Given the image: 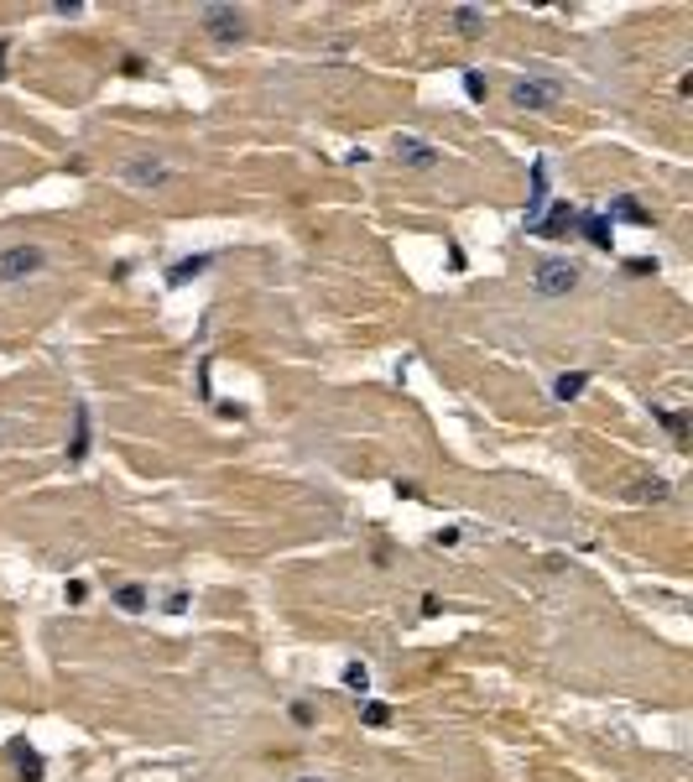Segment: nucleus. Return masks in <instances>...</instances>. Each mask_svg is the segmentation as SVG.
<instances>
[{
    "mask_svg": "<svg viewBox=\"0 0 693 782\" xmlns=\"http://www.w3.org/2000/svg\"><path fill=\"white\" fill-rule=\"evenodd\" d=\"M209 267H214V256H209V251H203V256H183V261H172V267H167V282H172V287H183V282H193V276H203Z\"/></svg>",
    "mask_w": 693,
    "mask_h": 782,
    "instance_id": "ddd939ff",
    "label": "nucleus"
},
{
    "mask_svg": "<svg viewBox=\"0 0 693 782\" xmlns=\"http://www.w3.org/2000/svg\"><path fill=\"white\" fill-rule=\"evenodd\" d=\"M652 418H657V423H662L667 433H673L678 443L689 438V418H683V412H673V407H652Z\"/></svg>",
    "mask_w": 693,
    "mask_h": 782,
    "instance_id": "6ab92c4d",
    "label": "nucleus"
},
{
    "mask_svg": "<svg viewBox=\"0 0 693 782\" xmlns=\"http://www.w3.org/2000/svg\"><path fill=\"white\" fill-rule=\"evenodd\" d=\"M433 543H438V547H454V543H459V527H443V532H438Z\"/></svg>",
    "mask_w": 693,
    "mask_h": 782,
    "instance_id": "c85d7f7f",
    "label": "nucleus"
},
{
    "mask_svg": "<svg viewBox=\"0 0 693 782\" xmlns=\"http://www.w3.org/2000/svg\"><path fill=\"white\" fill-rule=\"evenodd\" d=\"M574 287H578V267L569 256H547V261L532 267V292L538 298H569Z\"/></svg>",
    "mask_w": 693,
    "mask_h": 782,
    "instance_id": "f03ea898",
    "label": "nucleus"
},
{
    "mask_svg": "<svg viewBox=\"0 0 693 782\" xmlns=\"http://www.w3.org/2000/svg\"><path fill=\"white\" fill-rule=\"evenodd\" d=\"M183 610H188V594H183V589H178V594H167V616H183Z\"/></svg>",
    "mask_w": 693,
    "mask_h": 782,
    "instance_id": "a878e982",
    "label": "nucleus"
},
{
    "mask_svg": "<svg viewBox=\"0 0 693 782\" xmlns=\"http://www.w3.org/2000/svg\"><path fill=\"white\" fill-rule=\"evenodd\" d=\"M84 594H89V585H84V579H74V585H68V605H84Z\"/></svg>",
    "mask_w": 693,
    "mask_h": 782,
    "instance_id": "bb28decb",
    "label": "nucleus"
},
{
    "mask_svg": "<svg viewBox=\"0 0 693 782\" xmlns=\"http://www.w3.org/2000/svg\"><path fill=\"white\" fill-rule=\"evenodd\" d=\"M298 782H318V778H298Z\"/></svg>",
    "mask_w": 693,
    "mask_h": 782,
    "instance_id": "7c9ffc66",
    "label": "nucleus"
},
{
    "mask_svg": "<svg viewBox=\"0 0 693 782\" xmlns=\"http://www.w3.org/2000/svg\"><path fill=\"white\" fill-rule=\"evenodd\" d=\"M391 491H396V496H402V501H418V496H423V491H418V480H396V485H391Z\"/></svg>",
    "mask_w": 693,
    "mask_h": 782,
    "instance_id": "b1692460",
    "label": "nucleus"
},
{
    "mask_svg": "<svg viewBox=\"0 0 693 782\" xmlns=\"http://www.w3.org/2000/svg\"><path fill=\"white\" fill-rule=\"evenodd\" d=\"M578 209L569 203V198H547V209H542L538 219L527 225V235H542V240H563V235L574 230Z\"/></svg>",
    "mask_w": 693,
    "mask_h": 782,
    "instance_id": "20e7f679",
    "label": "nucleus"
},
{
    "mask_svg": "<svg viewBox=\"0 0 693 782\" xmlns=\"http://www.w3.org/2000/svg\"><path fill=\"white\" fill-rule=\"evenodd\" d=\"M449 21H454L459 37H480V32H485V11H480V5H454Z\"/></svg>",
    "mask_w": 693,
    "mask_h": 782,
    "instance_id": "4468645a",
    "label": "nucleus"
},
{
    "mask_svg": "<svg viewBox=\"0 0 693 782\" xmlns=\"http://www.w3.org/2000/svg\"><path fill=\"white\" fill-rule=\"evenodd\" d=\"M589 371H563V376H553V402H578L584 391H589Z\"/></svg>",
    "mask_w": 693,
    "mask_h": 782,
    "instance_id": "f8f14e48",
    "label": "nucleus"
},
{
    "mask_svg": "<svg viewBox=\"0 0 693 782\" xmlns=\"http://www.w3.org/2000/svg\"><path fill=\"white\" fill-rule=\"evenodd\" d=\"M391 152H396V162H402V167H412V172H423V167H433V162L443 156L433 141H423V136H396V141H391Z\"/></svg>",
    "mask_w": 693,
    "mask_h": 782,
    "instance_id": "0eeeda50",
    "label": "nucleus"
},
{
    "mask_svg": "<svg viewBox=\"0 0 693 782\" xmlns=\"http://www.w3.org/2000/svg\"><path fill=\"white\" fill-rule=\"evenodd\" d=\"M600 214H605L610 225H641V230L652 225V209H647V203H641L636 194H620V198H610V203H605Z\"/></svg>",
    "mask_w": 693,
    "mask_h": 782,
    "instance_id": "1a4fd4ad",
    "label": "nucleus"
},
{
    "mask_svg": "<svg viewBox=\"0 0 693 782\" xmlns=\"http://www.w3.org/2000/svg\"><path fill=\"white\" fill-rule=\"evenodd\" d=\"M547 198H553L547 194V156H538V162H532V178H527V214H522V230L547 209Z\"/></svg>",
    "mask_w": 693,
    "mask_h": 782,
    "instance_id": "9d476101",
    "label": "nucleus"
},
{
    "mask_svg": "<svg viewBox=\"0 0 693 782\" xmlns=\"http://www.w3.org/2000/svg\"><path fill=\"white\" fill-rule=\"evenodd\" d=\"M339 683H345V689H354V694H365V689H370V667H365V663H345Z\"/></svg>",
    "mask_w": 693,
    "mask_h": 782,
    "instance_id": "412c9836",
    "label": "nucleus"
},
{
    "mask_svg": "<svg viewBox=\"0 0 693 782\" xmlns=\"http://www.w3.org/2000/svg\"><path fill=\"white\" fill-rule=\"evenodd\" d=\"M625 272H631V276H657V261H652V256H631V261H625Z\"/></svg>",
    "mask_w": 693,
    "mask_h": 782,
    "instance_id": "5701e85b",
    "label": "nucleus"
},
{
    "mask_svg": "<svg viewBox=\"0 0 693 782\" xmlns=\"http://www.w3.org/2000/svg\"><path fill=\"white\" fill-rule=\"evenodd\" d=\"M287 720H292V725H303V730H308L313 720H318V709H313V699H292V704H287Z\"/></svg>",
    "mask_w": 693,
    "mask_h": 782,
    "instance_id": "4be33fe9",
    "label": "nucleus"
},
{
    "mask_svg": "<svg viewBox=\"0 0 693 782\" xmlns=\"http://www.w3.org/2000/svg\"><path fill=\"white\" fill-rule=\"evenodd\" d=\"M120 74H125V78H141V74H147V63H141V58H120Z\"/></svg>",
    "mask_w": 693,
    "mask_h": 782,
    "instance_id": "393cba45",
    "label": "nucleus"
},
{
    "mask_svg": "<svg viewBox=\"0 0 693 782\" xmlns=\"http://www.w3.org/2000/svg\"><path fill=\"white\" fill-rule=\"evenodd\" d=\"M391 720H396V709H391V704H381V699L360 704V725H365V730H386Z\"/></svg>",
    "mask_w": 693,
    "mask_h": 782,
    "instance_id": "dca6fc26",
    "label": "nucleus"
},
{
    "mask_svg": "<svg viewBox=\"0 0 693 782\" xmlns=\"http://www.w3.org/2000/svg\"><path fill=\"white\" fill-rule=\"evenodd\" d=\"M52 11H58V16H78L84 5H78V0H52Z\"/></svg>",
    "mask_w": 693,
    "mask_h": 782,
    "instance_id": "cd10ccee",
    "label": "nucleus"
},
{
    "mask_svg": "<svg viewBox=\"0 0 693 782\" xmlns=\"http://www.w3.org/2000/svg\"><path fill=\"white\" fill-rule=\"evenodd\" d=\"M5 52H11V42H0V78H5Z\"/></svg>",
    "mask_w": 693,
    "mask_h": 782,
    "instance_id": "c756f323",
    "label": "nucleus"
},
{
    "mask_svg": "<svg viewBox=\"0 0 693 782\" xmlns=\"http://www.w3.org/2000/svg\"><path fill=\"white\" fill-rule=\"evenodd\" d=\"M574 230L594 245V251H616V225L600 214V209H578V219H574Z\"/></svg>",
    "mask_w": 693,
    "mask_h": 782,
    "instance_id": "6e6552de",
    "label": "nucleus"
},
{
    "mask_svg": "<svg viewBox=\"0 0 693 782\" xmlns=\"http://www.w3.org/2000/svg\"><path fill=\"white\" fill-rule=\"evenodd\" d=\"M506 100H511V110H522V116H542V110H558V105H563V84H558V78L522 74V78H511Z\"/></svg>",
    "mask_w": 693,
    "mask_h": 782,
    "instance_id": "f257e3e1",
    "label": "nucleus"
},
{
    "mask_svg": "<svg viewBox=\"0 0 693 782\" xmlns=\"http://www.w3.org/2000/svg\"><path fill=\"white\" fill-rule=\"evenodd\" d=\"M5 756L16 762L21 782H42V778H47V762H42V751L32 741H11V746H5Z\"/></svg>",
    "mask_w": 693,
    "mask_h": 782,
    "instance_id": "9b49d317",
    "label": "nucleus"
},
{
    "mask_svg": "<svg viewBox=\"0 0 693 782\" xmlns=\"http://www.w3.org/2000/svg\"><path fill=\"white\" fill-rule=\"evenodd\" d=\"M47 267V251L32 245V240H21V245H5L0 251V282H27V276H37Z\"/></svg>",
    "mask_w": 693,
    "mask_h": 782,
    "instance_id": "7ed1b4c3",
    "label": "nucleus"
},
{
    "mask_svg": "<svg viewBox=\"0 0 693 782\" xmlns=\"http://www.w3.org/2000/svg\"><path fill=\"white\" fill-rule=\"evenodd\" d=\"M116 605L125 610V616H141V610H147V589H141V585H120L116 589Z\"/></svg>",
    "mask_w": 693,
    "mask_h": 782,
    "instance_id": "a211bd4d",
    "label": "nucleus"
},
{
    "mask_svg": "<svg viewBox=\"0 0 693 782\" xmlns=\"http://www.w3.org/2000/svg\"><path fill=\"white\" fill-rule=\"evenodd\" d=\"M120 178H125L131 188H147V194H152L162 183H172V167H167L162 156H131V162L120 167Z\"/></svg>",
    "mask_w": 693,
    "mask_h": 782,
    "instance_id": "423d86ee",
    "label": "nucleus"
},
{
    "mask_svg": "<svg viewBox=\"0 0 693 782\" xmlns=\"http://www.w3.org/2000/svg\"><path fill=\"white\" fill-rule=\"evenodd\" d=\"M673 496V485L662 480V475H652V480H636L631 485V501H667Z\"/></svg>",
    "mask_w": 693,
    "mask_h": 782,
    "instance_id": "f3484780",
    "label": "nucleus"
},
{
    "mask_svg": "<svg viewBox=\"0 0 693 782\" xmlns=\"http://www.w3.org/2000/svg\"><path fill=\"white\" fill-rule=\"evenodd\" d=\"M198 27H203L214 42H240L245 37V16H240L235 5H203V11H198Z\"/></svg>",
    "mask_w": 693,
    "mask_h": 782,
    "instance_id": "39448f33",
    "label": "nucleus"
},
{
    "mask_svg": "<svg viewBox=\"0 0 693 782\" xmlns=\"http://www.w3.org/2000/svg\"><path fill=\"white\" fill-rule=\"evenodd\" d=\"M89 454V407H74V438H68V459H84Z\"/></svg>",
    "mask_w": 693,
    "mask_h": 782,
    "instance_id": "2eb2a0df",
    "label": "nucleus"
},
{
    "mask_svg": "<svg viewBox=\"0 0 693 782\" xmlns=\"http://www.w3.org/2000/svg\"><path fill=\"white\" fill-rule=\"evenodd\" d=\"M459 84H464V94H469L474 105H485V100H490V84L480 78V68H464V74H459Z\"/></svg>",
    "mask_w": 693,
    "mask_h": 782,
    "instance_id": "aec40b11",
    "label": "nucleus"
}]
</instances>
